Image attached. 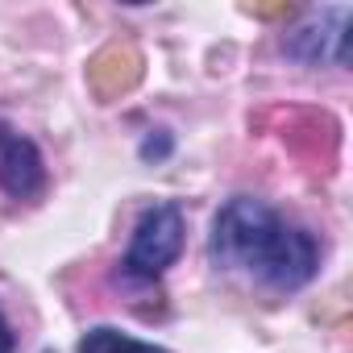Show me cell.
Returning <instances> with one entry per match:
<instances>
[{"instance_id":"6da1fadb","label":"cell","mask_w":353,"mask_h":353,"mask_svg":"<svg viewBox=\"0 0 353 353\" xmlns=\"http://www.w3.org/2000/svg\"><path fill=\"white\" fill-rule=\"evenodd\" d=\"M208 254L221 270L245 274L250 283L279 295L307 287L320 270L316 237L254 196H237L216 212Z\"/></svg>"},{"instance_id":"7a4b0ae2","label":"cell","mask_w":353,"mask_h":353,"mask_svg":"<svg viewBox=\"0 0 353 353\" xmlns=\"http://www.w3.org/2000/svg\"><path fill=\"white\" fill-rule=\"evenodd\" d=\"M183 233H188V221H183V208L174 200H162V204L145 208L141 221L133 225V237H129V250L121 258V270L129 279H141V283L162 279L183 254Z\"/></svg>"},{"instance_id":"3957f363","label":"cell","mask_w":353,"mask_h":353,"mask_svg":"<svg viewBox=\"0 0 353 353\" xmlns=\"http://www.w3.org/2000/svg\"><path fill=\"white\" fill-rule=\"evenodd\" d=\"M46 158L34 137L0 121V192L17 204H34L46 192Z\"/></svg>"},{"instance_id":"277c9868","label":"cell","mask_w":353,"mask_h":353,"mask_svg":"<svg viewBox=\"0 0 353 353\" xmlns=\"http://www.w3.org/2000/svg\"><path fill=\"white\" fill-rule=\"evenodd\" d=\"M345 38H349V9H324V13H316L307 26H299V30L287 38V50H291L299 63H307V67H316V63H336V67H345V63H349Z\"/></svg>"},{"instance_id":"5b68a950","label":"cell","mask_w":353,"mask_h":353,"mask_svg":"<svg viewBox=\"0 0 353 353\" xmlns=\"http://www.w3.org/2000/svg\"><path fill=\"white\" fill-rule=\"evenodd\" d=\"M75 353H166V349L154 345V341H137V336H129L112 324H96L79 336Z\"/></svg>"},{"instance_id":"8992f818","label":"cell","mask_w":353,"mask_h":353,"mask_svg":"<svg viewBox=\"0 0 353 353\" xmlns=\"http://www.w3.org/2000/svg\"><path fill=\"white\" fill-rule=\"evenodd\" d=\"M0 353H17V332H13L5 312H0Z\"/></svg>"}]
</instances>
